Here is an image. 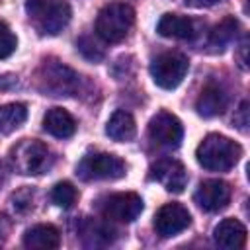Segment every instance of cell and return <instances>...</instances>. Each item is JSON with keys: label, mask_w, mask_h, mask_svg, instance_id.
<instances>
[{"label": "cell", "mask_w": 250, "mask_h": 250, "mask_svg": "<svg viewBox=\"0 0 250 250\" xmlns=\"http://www.w3.org/2000/svg\"><path fill=\"white\" fill-rule=\"evenodd\" d=\"M150 180L164 186L166 191L182 193L186 184H188V172H186L182 162L166 158V160H158L150 168Z\"/></svg>", "instance_id": "cell-12"}, {"label": "cell", "mask_w": 250, "mask_h": 250, "mask_svg": "<svg viewBox=\"0 0 250 250\" xmlns=\"http://www.w3.org/2000/svg\"><path fill=\"white\" fill-rule=\"evenodd\" d=\"M78 82L80 76L61 62L45 61L39 70V88L49 96H72L78 90Z\"/></svg>", "instance_id": "cell-7"}, {"label": "cell", "mask_w": 250, "mask_h": 250, "mask_svg": "<svg viewBox=\"0 0 250 250\" xmlns=\"http://www.w3.org/2000/svg\"><path fill=\"white\" fill-rule=\"evenodd\" d=\"M127 172L125 162L109 152H94L86 154L78 166H76V176L84 182L92 180H119Z\"/></svg>", "instance_id": "cell-5"}, {"label": "cell", "mask_w": 250, "mask_h": 250, "mask_svg": "<svg viewBox=\"0 0 250 250\" xmlns=\"http://www.w3.org/2000/svg\"><path fill=\"white\" fill-rule=\"evenodd\" d=\"M188 68H189V61L186 55L168 51V53L158 55L150 62V76L156 86H160L164 90H174L186 78Z\"/></svg>", "instance_id": "cell-6"}, {"label": "cell", "mask_w": 250, "mask_h": 250, "mask_svg": "<svg viewBox=\"0 0 250 250\" xmlns=\"http://www.w3.org/2000/svg\"><path fill=\"white\" fill-rule=\"evenodd\" d=\"M61 244V234L53 225H33L23 234V246L29 250H55Z\"/></svg>", "instance_id": "cell-15"}, {"label": "cell", "mask_w": 250, "mask_h": 250, "mask_svg": "<svg viewBox=\"0 0 250 250\" xmlns=\"http://www.w3.org/2000/svg\"><path fill=\"white\" fill-rule=\"evenodd\" d=\"M135 23V10L125 2H111L98 12L96 33L107 43L123 41Z\"/></svg>", "instance_id": "cell-3"}, {"label": "cell", "mask_w": 250, "mask_h": 250, "mask_svg": "<svg viewBox=\"0 0 250 250\" xmlns=\"http://www.w3.org/2000/svg\"><path fill=\"white\" fill-rule=\"evenodd\" d=\"M137 133V125H135V119L129 111L125 109H117L111 113V117L107 119L105 123V135L111 139V141H117V143H127L135 137Z\"/></svg>", "instance_id": "cell-18"}, {"label": "cell", "mask_w": 250, "mask_h": 250, "mask_svg": "<svg viewBox=\"0 0 250 250\" xmlns=\"http://www.w3.org/2000/svg\"><path fill=\"white\" fill-rule=\"evenodd\" d=\"M78 49H80V53H82L86 59H90V61H100V59L104 57V51H102L90 37H82V39L78 41Z\"/></svg>", "instance_id": "cell-23"}, {"label": "cell", "mask_w": 250, "mask_h": 250, "mask_svg": "<svg viewBox=\"0 0 250 250\" xmlns=\"http://www.w3.org/2000/svg\"><path fill=\"white\" fill-rule=\"evenodd\" d=\"M76 188L70 184V182H57L51 189V199L55 205L62 207V209H68L74 205L76 201Z\"/></svg>", "instance_id": "cell-21"}, {"label": "cell", "mask_w": 250, "mask_h": 250, "mask_svg": "<svg viewBox=\"0 0 250 250\" xmlns=\"http://www.w3.org/2000/svg\"><path fill=\"white\" fill-rule=\"evenodd\" d=\"M156 31L162 37H172V39H193L195 35V25L189 18L178 16V14H164L158 20Z\"/></svg>", "instance_id": "cell-17"}, {"label": "cell", "mask_w": 250, "mask_h": 250, "mask_svg": "<svg viewBox=\"0 0 250 250\" xmlns=\"http://www.w3.org/2000/svg\"><path fill=\"white\" fill-rule=\"evenodd\" d=\"M27 119V109L23 104H8L0 107V131L10 133L18 129Z\"/></svg>", "instance_id": "cell-19"}, {"label": "cell", "mask_w": 250, "mask_h": 250, "mask_svg": "<svg viewBox=\"0 0 250 250\" xmlns=\"http://www.w3.org/2000/svg\"><path fill=\"white\" fill-rule=\"evenodd\" d=\"M234 125L242 131L246 129V125H248V104L246 102H242V105L238 107V113L234 115Z\"/></svg>", "instance_id": "cell-24"}, {"label": "cell", "mask_w": 250, "mask_h": 250, "mask_svg": "<svg viewBox=\"0 0 250 250\" xmlns=\"http://www.w3.org/2000/svg\"><path fill=\"white\" fill-rule=\"evenodd\" d=\"M100 211L104 219L117 223H133L143 213V199L133 191L111 193L100 203Z\"/></svg>", "instance_id": "cell-8"}, {"label": "cell", "mask_w": 250, "mask_h": 250, "mask_svg": "<svg viewBox=\"0 0 250 250\" xmlns=\"http://www.w3.org/2000/svg\"><path fill=\"white\" fill-rule=\"evenodd\" d=\"M148 137L158 146L176 148V146H180V143L184 139L182 121L176 115H172L170 111H158L148 121Z\"/></svg>", "instance_id": "cell-9"}, {"label": "cell", "mask_w": 250, "mask_h": 250, "mask_svg": "<svg viewBox=\"0 0 250 250\" xmlns=\"http://www.w3.org/2000/svg\"><path fill=\"white\" fill-rule=\"evenodd\" d=\"M189 223H191V215L184 205L166 203L156 211L152 225H154V230L162 238H170V236H176V234L184 232L189 227Z\"/></svg>", "instance_id": "cell-10"}, {"label": "cell", "mask_w": 250, "mask_h": 250, "mask_svg": "<svg viewBox=\"0 0 250 250\" xmlns=\"http://www.w3.org/2000/svg\"><path fill=\"white\" fill-rule=\"evenodd\" d=\"M18 47V39L12 33V29L0 21V59H8Z\"/></svg>", "instance_id": "cell-22"}, {"label": "cell", "mask_w": 250, "mask_h": 250, "mask_svg": "<svg viewBox=\"0 0 250 250\" xmlns=\"http://www.w3.org/2000/svg\"><path fill=\"white\" fill-rule=\"evenodd\" d=\"M10 164L18 174L37 176L51 168L53 156L45 143L37 139H21L10 150Z\"/></svg>", "instance_id": "cell-4"}, {"label": "cell", "mask_w": 250, "mask_h": 250, "mask_svg": "<svg viewBox=\"0 0 250 250\" xmlns=\"http://www.w3.org/2000/svg\"><path fill=\"white\" fill-rule=\"evenodd\" d=\"M43 129L57 139H68L76 131V121L66 109L51 107L43 117Z\"/></svg>", "instance_id": "cell-16"}, {"label": "cell", "mask_w": 250, "mask_h": 250, "mask_svg": "<svg viewBox=\"0 0 250 250\" xmlns=\"http://www.w3.org/2000/svg\"><path fill=\"white\" fill-rule=\"evenodd\" d=\"M0 244H2V236H0Z\"/></svg>", "instance_id": "cell-27"}, {"label": "cell", "mask_w": 250, "mask_h": 250, "mask_svg": "<svg viewBox=\"0 0 250 250\" xmlns=\"http://www.w3.org/2000/svg\"><path fill=\"white\" fill-rule=\"evenodd\" d=\"M25 12L41 33L57 35L70 21V6L66 0H27Z\"/></svg>", "instance_id": "cell-2"}, {"label": "cell", "mask_w": 250, "mask_h": 250, "mask_svg": "<svg viewBox=\"0 0 250 250\" xmlns=\"http://www.w3.org/2000/svg\"><path fill=\"white\" fill-rule=\"evenodd\" d=\"M242 156V146L219 133H209L195 150L197 162L209 172H227Z\"/></svg>", "instance_id": "cell-1"}, {"label": "cell", "mask_w": 250, "mask_h": 250, "mask_svg": "<svg viewBox=\"0 0 250 250\" xmlns=\"http://www.w3.org/2000/svg\"><path fill=\"white\" fill-rule=\"evenodd\" d=\"M217 2H221V0H186V4L191 8H209Z\"/></svg>", "instance_id": "cell-25"}, {"label": "cell", "mask_w": 250, "mask_h": 250, "mask_svg": "<svg viewBox=\"0 0 250 250\" xmlns=\"http://www.w3.org/2000/svg\"><path fill=\"white\" fill-rule=\"evenodd\" d=\"M227 105H229V98L225 90L217 84H207L195 102V109L203 117H217L227 109Z\"/></svg>", "instance_id": "cell-14"}, {"label": "cell", "mask_w": 250, "mask_h": 250, "mask_svg": "<svg viewBox=\"0 0 250 250\" xmlns=\"http://www.w3.org/2000/svg\"><path fill=\"white\" fill-rule=\"evenodd\" d=\"M213 240L219 248L238 250L246 244V227L238 219H223L213 230Z\"/></svg>", "instance_id": "cell-13"}, {"label": "cell", "mask_w": 250, "mask_h": 250, "mask_svg": "<svg viewBox=\"0 0 250 250\" xmlns=\"http://www.w3.org/2000/svg\"><path fill=\"white\" fill-rule=\"evenodd\" d=\"M0 172H2V170H0ZM0 182H2V176H0Z\"/></svg>", "instance_id": "cell-28"}, {"label": "cell", "mask_w": 250, "mask_h": 250, "mask_svg": "<svg viewBox=\"0 0 250 250\" xmlns=\"http://www.w3.org/2000/svg\"><path fill=\"white\" fill-rule=\"evenodd\" d=\"M193 201L207 213L221 211L230 201V186L223 180H205L195 189Z\"/></svg>", "instance_id": "cell-11"}, {"label": "cell", "mask_w": 250, "mask_h": 250, "mask_svg": "<svg viewBox=\"0 0 250 250\" xmlns=\"http://www.w3.org/2000/svg\"><path fill=\"white\" fill-rule=\"evenodd\" d=\"M238 33V21L232 16H227L223 21H219L211 31V45L213 47H225L230 43Z\"/></svg>", "instance_id": "cell-20"}, {"label": "cell", "mask_w": 250, "mask_h": 250, "mask_svg": "<svg viewBox=\"0 0 250 250\" xmlns=\"http://www.w3.org/2000/svg\"><path fill=\"white\" fill-rule=\"evenodd\" d=\"M240 66L246 68V41L240 45Z\"/></svg>", "instance_id": "cell-26"}]
</instances>
